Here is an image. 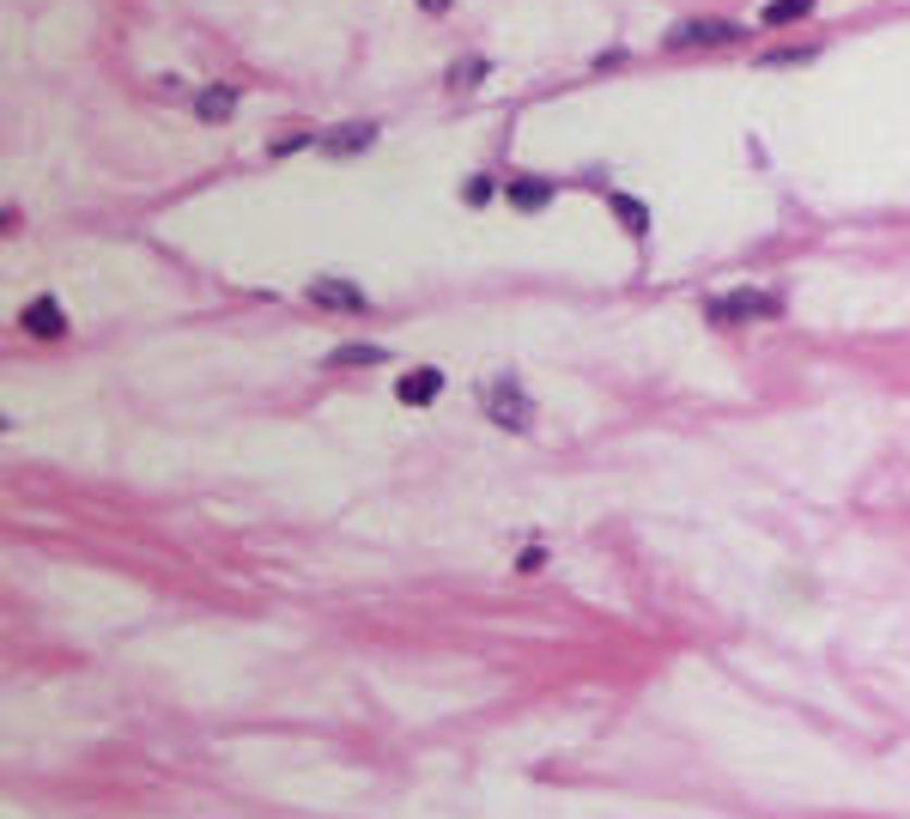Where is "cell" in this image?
<instances>
[{
    "label": "cell",
    "instance_id": "cell-1",
    "mask_svg": "<svg viewBox=\"0 0 910 819\" xmlns=\"http://www.w3.org/2000/svg\"><path fill=\"white\" fill-rule=\"evenodd\" d=\"M480 407H485V419H499L504 431H528V425H534V401H528L511 377L485 382V389H480Z\"/></svg>",
    "mask_w": 910,
    "mask_h": 819
},
{
    "label": "cell",
    "instance_id": "cell-2",
    "mask_svg": "<svg viewBox=\"0 0 910 819\" xmlns=\"http://www.w3.org/2000/svg\"><path fill=\"white\" fill-rule=\"evenodd\" d=\"M723 42H740L735 19H680L668 30V49H723Z\"/></svg>",
    "mask_w": 910,
    "mask_h": 819
},
{
    "label": "cell",
    "instance_id": "cell-3",
    "mask_svg": "<svg viewBox=\"0 0 910 819\" xmlns=\"http://www.w3.org/2000/svg\"><path fill=\"white\" fill-rule=\"evenodd\" d=\"M711 316L716 322H753V316H783V297H771V292H723V297H711Z\"/></svg>",
    "mask_w": 910,
    "mask_h": 819
},
{
    "label": "cell",
    "instance_id": "cell-4",
    "mask_svg": "<svg viewBox=\"0 0 910 819\" xmlns=\"http://www.w3.org/2000/svg\"><path fill=\"white\" fill-rule=\"evenodd\" d=\"M19 328H25L30 340H61V334H67V316H61L56 297H30L25 316H19Z\"/></svg>",
    "mask_w": 910,
    "mask_h": 819
},
{
    "label": "cell",
    "instance_id": "cell-5",
    "mask_svg": "<svg viewBox=\"0 0 910 819\" xmlns=\"http://www.w3.org/2000/svg\"><path fill=\"white\" fill-rule=\"evenodd\" d=\"M370 140H377V127H370V122H341V127H328V134H322V152L353 158V152H365Z\"/></svg>",
    "mask_w": 910,
    "mask_h": 819
},
{
    "label": "cell",
    "instance_id": "cell-6",
    "mask_svg": "<svg viewBox=\"0 0 910 819\" xmlns=\"http://www.w3.org/2000/svg\"><path fill=\"white\" fill-rule=\"evenodd\" d=\"M438 389H443V370H431V365L407 370V377L395 382V395L407 401V407H426V401H438Z\"/></svg>",
    "mask_w": 910,
    "mask_h": 819
},
{
    "label": "cell",
    "instance_id": "cell-7",
    "mask_svg": "<svg viewBox=\"0 0 910 819\" xmlns=\"http://www.w3.org/2000/svg\"><path fill=\"white\" fill-rule=\"evenodd\" d=\"M310 304H322V310H365V292L346 280H316L310 285Z\"/></svg>",
    "mask_w": 910,
    "mask_h": 819
},
{
    "label": "cell",
    "instance_id": "cell-8",
    "mask_svg": "<svg viewBox=\"0 0 910 819\" xmlns=\"http://www.w3.org/2000/svg\"><path fill=\"white\" fill-rule=\"evenodd\" d=\"M504 195H511V207H522V212H541L546 200H553V183H541V176H516V183L504 188Z\"/></svg>",
    "mask_w": 910,
    "mask_h": 819
},
{
    "label": "cell",
    "instance_id": "cell-9",
    "mask_svg": "<svg viewBox=\"0 0 910 819\" xmlns=\"http://www.w3.org/2000/svg\"><path fill=\"white\" fill-rule=\"evenodd\" d=\"M195 110L207 115V122H225V115L237 110V98H231L225 85H213V91H200V98H195Z\"/></svg>",
    "mask_w": 910,
    "mask_h": 819
},
{
    "label": "cell",
    "instance_id": "cell-10",
    "mask_svg": "<svg viewBox=\"0 0 910 819\" xmlns=\"http://www.w3.org/2000/svg\"><path fill=\"white\" fill-rule=\"evenodd\" d=\"M613 212H619V225H626V231H638V237L650 231V212H643L631 195H613Z\"/></svg>",
    "mask_w": 910,
    "mask_h": 819
},
{
    "label": "cell",
    "instance_id": "cell-11",
    "mask_svg": "<svg viewBox=\"0 0 910 819\" xmlns=\"http://www.w3.org/2000/svg\"><path fill=\"white\" fill-rule=\"evenodd\" d=\"M813 0H771L765 7V25H789V19H808Z\"/></svg>",
    "mask_w": 910,
    "mask_h": 819
},
{
    "label": "cell",
    "instance_id": "cell-12",
    "mask_svg": "<svg viewBox=\"0 0 910 819\" xmlns=\"http://www.w3.org/2000/svg\"><path fill=\"white\" fill-rule=\"evenodd\" d=\"M443 80H450L455 91H462V85H480V80H485V56H468L462 68H450V73H443Z\"/></svg>",
    "mask_w": 910,
    "mask_h": 819
},
{
    "label": "cell",
    "instance_id": "cell-13",
    "mask_svg": "<svg viewBox=\"0 0 910 819\" xmlns=\"http://www.w3.org/2000/svg\"><path fill=\"white\" fill-rule=\"evenodd\" d=\"M377 358H383V346H341L328 365H377Z\"/></svg>",
    "mask_w": 910,
    "mask_h": 819
},
{
    "label": "cell",
    "instance_id": "cell-14",
    "mask_svg": "<svg viewBox=\"0 0 910 819\" xmlns=\"http://www.w3.org/2000/svg\"><path fill=\"white\" fill-rule=\"evenodd\" d=\"M419 7H426V13H450L455 0H419Z\"/></svg>",
    "mask_w": 910,
    "mask_h": 819
}]
</instances>
